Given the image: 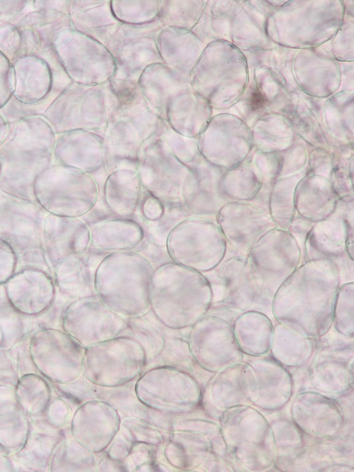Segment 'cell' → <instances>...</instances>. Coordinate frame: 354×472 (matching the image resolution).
Returning <instances> with one entry per match:
<instances>
[{
    "label": "cell",
    "mask_w": 354,
    "mask_h": 472,
    "mask_svg": "<svg viewBox=\"0 0 354 472\" xmlns=\"http://www.w3.org/2000/svg\"><path fill=\"white\" fill-rule=\"evenodd\" d=\"M341 284L340 268L333 261L303 262L275 292L272 313L280 324L304 336L320 337L333 323Z\"/></svg>",
    "instance_id": "obj_1"
},
{
    "label": "cell",
    "mask_w": 354,
    "mask_h": 472,
    "mask_svg": "<svg viewBox=\"0 0 354 472\" xmlns=\"http://www.w3.org/2000/svg\"><path fill=\"white\" fill-rule=\"evenodd\" d=\"M8 131V125L6 119L0 115V145L4 141Z\"/></svg>",
    "instance_id": "obj_43"
},
{
    "label": "cell",
    "mask_w": 354,
    "mask_h": 472,
    "mask_svg": "<svg viewBox=\"0 0 354 472\" xmlns=\"http://www.w3.org/2000/svg\"><path fill=\"white\" fill-rule=\"evenodd\" d=\"M8 456V452L0 444V471L6 472L12 471V463Z\"/></svg>",
    "instance_id": "obj_41"
},
{
    "label": "cell",
    "mask_w": 354,
    "mask_h": 472,
    "mask_svg": "<svg viewBox=\"0 0 354 472\" xmlns=\"http://www.w3.org/2000/svg\"><path fill=\"white\" fill-rule=\"evenodd\" d=\"M139 206L143 218L147 221H158L162 219L165 213L166 206L144 189Z\"/></svg>",
    "instance_id": "obj_37"
},
{
    "label": "cell",
    "mask_w": 354,
    "mask_h": 472,
    "mask_svg": "<svg viewBox=\"0 0 354 472\" xmlns=\"http://www.w3.org/2000/svg\"><path fill=\"white\" fill-rule=\"evenodd\" d=\"M88 225L89 249L105 254L130 251L137 247L145 236L142 225L131 218H102Z\"/></svg>",
    "instance_id": "obj_22"
},
{
    "label": "cell",
    "mask_w": 354,
    "mask_h": 472,
    "mask_svg": "<svg viewBox=\"0 0 354 472\" xmlns=\"http://www.w3.org/2000/svg\"><path fill=\"white\" fill-rule=\"evenodd\" d=\"M164 128L159 116L149 111L123 116L113 121L104 140L108 170L118 167L137 169L144 150L158 135H161Z\"/></svg>",
    "instance_id": "obj_9"
},
{
    "label": "cell",
    "mask_w": 354,
    "mask_h": 472,
    "mask_svg": "<svg viewBox=\"0 0 354 472\" xmlns=\"http://www.w3.org/2000/svg\"><path fill=\"white\" fill-rule=\"evenodd\" d=\"M19 407L15 387L0 381V415Z\"/></svg>",
    "instance_id": "obj_40"
},
{
    "label": "cell",
    "mask_w": 354,
    "mask_h": 472,
    "mask_svg": "<svg viewBox=\"0 0 354 472\" xmlns=\"http://www.w3.org/2000/svg\"><path fill=\"white\" fill-rule=\"evenodd\" d=\"M234 335L241 352L260 356L271 347L274 327L268 317L257 310L241 313L232 327Z\"/></svg>",
    "instance_id": "obj_25"
},
{
    "label": "cell",
    "mask_w": 354,
    "mask_h": 472,
    "mask_svg": "<svg viewBox=\"0 0 354 472\" xmlns=\"http://www.w3.org/2000/svg\"><path fill=\"white\" fill-rule=\"evenodd\" d=\"M354 282L341 284L336 296L333 322L341 334L353 337V334Z\"/></svg>",
    "instance_id": "obj_34"
},
{
    "label": "cell",
    "mask_w": 354,
    "mask_h": 472,
    "mask_svg": "<svg viewBox=\"0 0 354 472\" xmlns=\"http://www.w3.org/2000/svg\"><path fill=\"white\" fill-rule=\"evenodd\" d=\"M212 291L207 276L173 262L154 269L149 306L156 318L171 329L191 327L211 308Z\"/></svg>",
    "instance_id": "obj_3"
},
{
    "label": "cell",
    "mask_w": 354,
    "mask_h": 472,
    "mask_svg": "<svg viewBox=\"0 0 354 472\" xmlns=\"http://www.w3.org/2000/svg\"><path fill=\"white\" fill-rule=\"evenodd\" d=\"M215 217L229 257H247L256 242L275 227L268 209L252 201L228 202Z\"/></svg>",
    "instance_id": "obj_12"
},
{
    "label": "cell",
    "mask_w": 354,
    "mask_h": 472,
    "mask_svg": "<svg viewBox=\"0 0 354 472\" xmlns=\"http://www.w3.org/2000/svg\"><path fill=\"white\" fill-rule=\"evenodd\" d=\"M29 353L38 371L54 383H70L83 371L85 347L64 331H37L30 339Z\"/></svg>",
    "instance_id": "obj_10"
},
{
    "label": "cell",
    "mask_w": 354,
    "mask_h": 472,
    "mask_svg": "<svg viewBox=\"0 0 354 472\" xmlns=\"http://www.w3.org/2000/svg\"><path fill=\"white\" fill-rule=\"evenodd\" d=\"M183 189L184 208L195 216L217 215L222 207L230 202L224 196L221 180L224 171L206 162L195 161Z\"/></svg>",
    "instance_id": "obj_19"
},
{
    "label": "cell",
    "mask_w": 354,
    "mask_h": 472,
    "mask_svg": "<svg viewBox=\"0 0 354 472\" xmlns=\"http://www.w3.org/2000/svg\"><path fill=\"white\" fill-rule=\"evenodd\" d=\"M56 444V440L50 434L31 431L30 428L25 444L13 455L27 467L42 471L48 468L50 456Z\"/></svg>",
    "instance_id": "obj_31"
},
{
    "label": "cell",
    "mask_w": 354,
    "mask_h": 472,
    "mask_svg": "<svg viewBox=\"0 0 354 472\" xmlns=\"http://www.w3.org/2000/svg\"><path fill=\"white\" fill-rule=\"evenodd\" d=\"M136 169L144 191L165 206L184 208L183 189L190 168L172 153L163 139L145 148Z\"/></svg>",
    "instance_id": "obj_11"
},
{
    "label": "cell",
    "mask_w": 354,
    "mask_h": 472,
    "mask_svg": "<svg viewBox=\"0 0 354 472\" xmlns=\"http://www.w3.org/2000/svg\"><path fill=\"white\" fill-rule=\"evenodd\" d=\"M90 230L80 218L47 213L42 227L41 247L48 265L55 268L63 260L86 256L89 251Z\"/></svg>",
    "instance_id": "obj_18"
},
{
    "label": "cell",
    "mask_w": 354,
    "mask_h": 472,
    "mask_svg": "<svg viewBox=\"0 0 354 472\" xmlns=\"http://www.w3.org/2000/svg\"><path fill=\"white\" fill-rule=\"evenodd\" d=\"M314 223L296 215L287 230L297 242L302 256H303L306 240Z\"/></svg>",
    "instance_id": "obj_39"
},
{
    "label": "cell",
    "mask_w": 354,
    "mask_h": 472,
    "mask_svg": "<svg viewBox=\"0 0 354 472\" xmlns=\"http://www.w3.org/2000/svg\"><path fill=\"white\" fill-rule=\"evenodd\" d=\"M55 133L41 117L18 120L0 145V189L15 197L35 202L36 177L52 164Z\"/></svg>",
    "instance_id": "obj_2"
},
{
    "label": "cell",
    "mask_w": 354,
    "mask_h": 472,
    "mask_svg": "<svg viewBox=\"0 0 354 472\" xmlns=\"http://www.w3.org/2000/svg\"><path fill=\"white\" fill-rule=\"evenodd\" d=\"M340 202L328 218L314 223L304 244L302 262L325 259L342 264L353 263V206Z\"/></svg>",
    "instance_id": "obj_13"
},
{
    "label": "cell",
    "mask_w": 354,
    "mask_h": 472,
    "mask_svg": "<svg viewBox=\"0 0 354 472\" xmlns=\"http://www.w3.org/2000/svg\"><path fill=\"white\" fill-rule=\"evenodd\" d=\"M53 157L56 163L91 174L105 164L104 139L88 130H73L56 139Z\"/></svg>",
    "instance_id": "obj_21"
},
{
    "label": "cell",
    "mask_w": 354,
    "mask_h": 472,
    "mask_svg": "<svg viewBox=\"0 0 354 472\" xmlns=\"http://www.w3.org/2000/svg\"><path fill=\"white\" fill-rule=\"evenodd\" d=\"M126 327L124 317L107 308L96 295L75 299L62 318L64 331L85 347L117 337Z\"/></svg>",
    "instance_id": "obj_14"
},
{
    "label": "cell",
    "mask_w": 354,
    "mask_h": 472,
    "mask_svg": "<svg viewBox=\"0 0 354 472\" xmlns=\"http://www.w3.org/2000/svg\"><path fill=\"white\" fill-rule=\"evenodd\" d=\"M261 186L260 171L246 165L224 172L221 180L222 194L229 201H253Z\"/></svg>",
    "instance_id": "obj_27"
},
{
    "label": "cell",
    "mask_w": 354,
    "mask_h": 472,
    "mask_svg": "<svg viewBox=\"0 0 354 472\" xmlns=\"http://www.w3.org/2000/svg\"><path fill=\"white\" fill-rule=\"evenodd\" d=\"M188 348L195 361L208 369L236 362L242 357L232 327L215 315H205L191 326Z\"/></svg>",
    "instance_id": "obj_15"
},
{
    "label": "cell",
    "mask_w": 354,
    "mask_h": 472,
    "mask_svg": "<svg viewBox=\"0 0 354 472\" xmlns=\"http://www.w3.org/2000/svg\"><path fill=\"white\" fill-rule=\"evenodd\" d=\"M306 173L278 179L273 184L267 207L276 227L287 230L297 215L295 191L297 183Z\"/></svg>",
    "instance_id": "obj_26"
},
{
    "label": "cell",
    "mask_w": 354,
    "mask_h": 472,
    "mask_svg": "<svg viewBox=\"0 0 354 472\" xmlns=\"http://www.w3.org/2000/svg\"><path fill=\"white\" fill-rule=\"evenodd\" d=\"M147 359L137 339L117 336L85 347L83 371L98 384L117 386L139 376Z\"/></svg>",
    "instance_id": "obj_8"
},
{
    "label": "cell",
    "mask_w": 354,
    "mask_h": 472,
    "mask_svg": "<svg viewBox=\"0 0 354 472\" xmlns=\"http://www.w3.org/2000/svg\"><path fill=\"white\" fill-rule=\"evenodd\" d=\"M20 313L9 303L0 305V348L8 349L18 342L23 336L24 327Z\"/></svg>",
    "instance_id": "obj_35"
},
{
    "label": "cell",
    "mask_w": 354,
    "mask_h": 472,
    "mask_svg": "<svg viewBox=\"0 0 354 472\" xmlns=\"http://www.w3.org/2000/svg\"><path fill=\"white\" fill-rule=\"evenodd\" d=\"M339 201L330 180L321 175L307 172L295 188L296 214L312 223L333 214Z\"/></svg>",
    "instance_id": "obj_23"
},
{
    "label": "cell",
    "mask_w": 354,
    "mask_h": 472,
    "mask_svg": "<svg viewBox=\"0 0 354 472\" xmlns=\"http://www.w3.org/2000/svg\"><path fill=\"white\" fill-rule=\"evenodd\" d=\"M33 191L35 202L47 213L80 218L96 206L99 185L91 174L55 163L36 177Z\"/></svg>",
    "instance_id": "obj_5"
},
{
    "label": "cell",
    "mask_w": 354,
    "mask_h": 472,
    "mask_svg": "<svg viewBox=\"0 0 354 472\" xmlns=\"http://www.w3.org/2000/svg\"><path fill=\"white\" fill-rule=\"evenodd\" d=\"M270 348L275 356L280 361L297 364L309 357L312 341L310 337L279 323L274 329Z\"/></svg>",
    "instance_id": "obj_30"
},
{
    "label": "cell",
    "mask_w": 354,
    "mask_h": 472,
    "mask_svg": "<svg viewBox=\"0 0 354 472\" xmlns=\"http://www.w3.org/2000/svg\"><path fill=\"white\" fill-rule=\"evenodd\" d=\"M18 262L17 252L8 241L0 237V284L13 276Z\"/></svg>",
    "instance_id": "obj_36"
},
{
    "label": "cell",
    "mask_w": 354,
    "mask_h": 472,
    "mask_svg": "<svg viewBox=\"0 0 354 472\" xmlns=\"http://www.w3.org/2000/svg\"><path fill=\"white\" fill-rule=\"evenodd\" d=\"M265 103V99L259 91H256L251 96V106L253 109L262 107Z\"/></svg>",
    "instance_id": "obj_42"
},
{
    "label": "cell",
    "mask_w": 354,
    "mask_h": 472,
    "mask_svg": "<svg viewBox=\"0 0 354 472\" xmlns=\"http://www.w3.org/2000/svg\"><path fill=\"white\" fill-rule=\"evenodd\" d=\"M47 213L36 203L23 200L0 189V237L17 252L41 246V232Z\"/></svg>",
    "instance_id": "obj_17"
},
{
    "label": "cell",
    "mask_w": 354,
    "mask_h": 472,
    "mask_svg": "<svg viewBox=\"0 0 354 472\" xmlns=\"http://www.w3.org/2000/svg\"><path fill=\"white\" fill-rule=\"evenodd\" d=\"M171 262L207 274L218 266L227 254V244L216 221L193 216L176 223L166 238Z\"/></svg>",
    "instance_id": "obj_7"
},
{
    "label": "cell",
    "mask_w": 354,
    "mask_h": 472,
    "mask_svg": "<svg viewBox=\"0 0 354 472\" xmlns=\"http://www.w3.org/2000/svg\"><path fill=\"white\" fill-rule=\"evenodd\" d=\"M212 303L228 311L243 313L253 309L256 289L252 279L247 257H229L212 270Z\"/></svg>",
    "instance_id": "obj_16"
},
{
    "label": "cell",
    "mask_w": 354,
    "mask_h": 472,
    "mask_svg": "<svg viewBox=\"0 0 354 472\" xmlns=\"http://www.w3.org/2000/svg\"><path fill=\"white\" fill-rule=\"evenodd\" d=\"M88 259V254L67 259L54 268L58 286L64 293L77 298L87 296L91 287L93 289Z\"/></svg>",
    "instance_id": "obj_28"
},
{
    "label": "cell",
    "mask_w": 354,
    "mask_h": 472,
    "mask_svg": "<svg viewBox=\"0 0 354 472\" xmlns=\"http://www.w3.org/2000/svg\"><path fill=\"white\" fill-rule=\"evenodd\" d=\"M29 430L28 417L21 407L0 415V444L9 455L21 449Z\"/></svg>",
    "instance_id": "obj_32"
},
{
    "label": "cell",
    "mask_w": 354,
    "mask_h": 472,
    "mask_svg": "<svg viewBox=\"0 0 354 472\" xmlns=\"http://www.w3.org/2000/svg\"><path fill=\"white\" fill-rule=\"evenodd\" d=\"M8 302L21 314L37 315L52 305L55 288L51 277L42 269L26 267L5 283Z\"/></svg>",
    "instance_id": "obj_20"
},
{
    "label": "cell",
    "mask_w": 354,
    "mask_h": 472,
    "mask_svg": "<svg viewBox=\"0 0 354 472\" xmlns=\"http://www.w3.org/2000/svg\"><path fill=\"white\" fill-rule=\"evenodd\" d=\"M247 258L256 289L253 309L271 310L275 292L302 263L300 247L287 230L275 227L256 242Z\"/></svg>",
    "instance_id": "obj_6"
},
{
    "label": "cell",
    "mask_w": 354,
    "mask_h": 472,
    "mask_svg": "<svg viewBox=\"0 0 354 472\" xmlns=\"http://www.w3.org/2000/svg\"><path fill=\"white\" fill-rule=\"evenodd\" d=\"M69 408L60 399L50 400L43 414L45 420L50 426L59 427L69 419Z\"/></svg>",
    "instance_id": "obj_38"
},
{
    "label": "cell",
    "mask_w": 354,
    "mask_h": 472,
    "mask_svg": "<svg viewBox=\"0 0 354 472\" xmlns=\"http://www.w3.org/2000/svg\"><path fill=\"white\" fill-rule=\"evenodd\" d=\"M91 463V454L76 439L57 443L50 456V471H86Z\"/></svg>",
    "instance_id": "obj_33"
},
{
    "label": "cell",
    "mask_w": 354,
    "mask_h": 472,
    "mask_svg": "<svg viewBox=\"0 0 354 472\" xmlns=\"http://www.w3.org/2000/svg\"><path fill=\"white\" fill-rule=\"evenodd\" d=\"M154 269L150 261L138 252L105 254L94 271L93 292L115 313L139 317L150 309L149 288Z\"/></svg>",
    "instance_id": "obj_4"
},
{
    "label": "cell",
    "mask_w": 354,
    "mask_h": 472,
    "mask_svg": "<svg viewBox=\"0 0 354 472\" xmlns=\"http://www.w3.org/2000/svg\"><path fill=\"white\" fill-rule=\"evenodd\" d=\"M143 188L136 169L118 167L110 171L103 186V198L114 215L131 218L136 212Z\"/></svg>",
    "instance_id": "obj_24"
},
{
    "label": "cell",
    "mask_w": 354,
    "mask_h": 472,
    "mask_svg": "<svg viewBox=\"0 0 354 472\" xmlns=\"http://www.w3.org/2000/svg\"><path fill=\"white\" fill-rule=\"evenodd\" d=\"M18 403L28 417L43 415L51 400V391L46 381L41 376L28 373L21 377L16 384Z\"/></svg>",
    "instance_id": "obj_29"
}]
</instances>
